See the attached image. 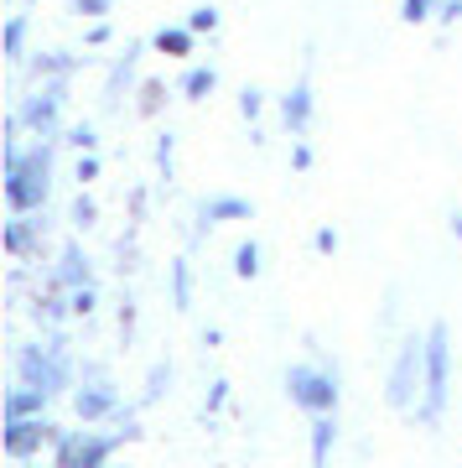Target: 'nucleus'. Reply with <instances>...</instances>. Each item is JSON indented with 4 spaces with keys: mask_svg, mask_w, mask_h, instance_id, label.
Segmentation results:
<instances>
[{
    "mask_svg": "<svg viewBox=\"0 0 462 468\" xmlns=\"http://www.w3.org/2000/svg\"><path fill=\"white\" fill-rule=\"evenodd\" d=\"M442 401H446V328L436 323L426 334V417L431 421H436Z\"/></svg>",
    "mask_w": 462,
    "mask_h": 468,
    "instance_id": "nucleus-1",
    "label": "nucleus"
},
{
    "mask_svg": "<svg viewBox=\"0 0 462 468\" xmlns=\"http://www.w3.org/2000/svg\"><path fill=\"white\" fill-rule=\"evenodd\" d=\"M42 193H47V156L37 151L32 162H11V203L26 208V203H37Z\"/></svg>",
    "mask_w": 462,
    "mask_h": 468,
    "instance_id": "nucleus-2",
    "label": "nucleus"
},
{
    "mask_svg": "<svg viewBox=\"0 0 462 468\" xmlns=\"http://www.w3.org/2000/svg\"><path fill=\"white\" fill-rule=\"evenodd\" d=\"M286 385H291V401H301L307 411H328L332 396H338L328 375H312V369H291V375H286Z\"/></svg>",
    "mask_w": 462,
    "mask_h": 468,
    "instance_id": "nucleus-3",
    "label": "nucleus"
},
{
    "mask_svg": "<svg viewBox=\"0 0 462 468\" xmlns=\"http://www.w3.org/2000/svg\"><path fill=\"white\" fill-rule=\"evenodd\" d=\"M426 365V349H421V344H405V349H400V359H395V369H390V401L395 406H411V390H415V369Z\"/></svg>",
    "mask_w": 462,
    "mask_h": 468,
    "instance_id": "nucleus-4",
    "label": "nucleus"
},
{
    "mask_svg": "<svg viewBox=\"0 0 462 468\" xmlns=\"http://www.w3.org/2000/svg\"><path fill=\"white\" fill-rule=\"evenodd\" d=\"M307 115H312V89L297 84V89H291V100H286V125H291V131H301V125H307Z\"/></svg>",
    "mask_w": 462,
    "mask_h": 468,
    "instance_id": "nucleus-5",
    "label": "nucleus"
},
{
    "mask_svg": "<svg viewBox=\"0 0 462 468\" xmlns=\"http://www.w3.org/2000/svg\"><path fill=\"white\" fill-rule=\"evenodd\" d=\"M328 442H332V421L317 417V427H312V468H328Z\"/></svg>",
    "mask_w": 462,
    "mask_h": 468,
    "instance_id": "nucleus-6",
    "label": "nucleus"
},
{
    "mask_svg": "<svg viewBox=\"0 0 462 468\" xmlns=\"http://www.w3.org/2000/svg\"><path fill=\"white\" fill-rule=\"evenodd\" d=\"M245 214H249V203H239V198H224L208 208V218H245Z\"/></svg>",
    "mask_w": 462,
    "mask_h": 468,
    "instance_id": "nucleus-7",
    "label": "nucleus"
},
{
    "mask_svg": "<svg viewBox=\"0 0 462 468\" xmlns=\"http://www.w3.org/2000/svg\"><path fill=\"white\" fill-rule=\"evenodd\" d=\"M234 271H239V276H255V271H260V250H255V245H245V250L234 255Z\"/></svg>",
    "mask_w": 462,
    "mask_h": 468,
    "instance_id": "nucleus-8",
    "label": "nucleus"
},
{
    "mask_svg": "<svg viewBox=\"0 0 462 468\" xmlns=\"http://www.w3.org/2000/svg\"><path fill=\"white\" fill-rule=\"evenodd\" d=\"M37 432H47V427H16V432H11V452H26L37 442Z\"/></svg>",
    "mask_w": 462,
    "mask_h": 468,
    "instance_id": "nucleus-9",
    "label": "nucleus"
},
{
    "mask_svg": "<svg viewBox=\"0 0 462 468\" xmlns=\"http://www.w3.org/2000/svg\"><path fill=\"white\" fill-rule=\"evenodd\" d=\"M104 406H110V396H79V417H100Z\"/></svg>",
    "mask_w": 462,
    "mask_h": 468,
    "instance_id": "nucleus-10",
    "label": "nucleus"
},
{
    "mask_svg": "<svg viewBox=\"0 0 462 468\" xmlns=\"http://www.w3.org/2000/svg\"><path fill=\"white\" fill-rule=\"evenodd\" d=\"M203 89H214V73H187V94H203Z\"/></svg>",
    "mask_w": 462,
    "mask_h": 468,
    "instance_id": "nucleus-11",
    "label": "nucleus"
},
{
    "mask_svg": "<svg viewBox=\"0 0 462 468\" xmlns=\"http://www.w3.org/2000/svg\"><path fill=\"white\" fill-rule=\"evenodd\" d=\"M162 48L166 52H187V32H162Z\"/></svg>",
    "mask_w": 462,
    "mask_h": 468,
    "instance_id": "nucleus-12",
    "label": "nucleus"
},
{
    "mask_svg": "<svg viewBox=\"0 0 462 468\" xmlns=\"http://www.w3.org/2000/svg\"><path fill=\"white\" fill-rule=\"evenodd\" d=\"M214 11H193V21H187V27H193V32H214Z\"/></svg>",
    "mask_w": 462,
    "mask_h": 468,
    "instance_id": "nucleus-13",
    "label": "nucleus"
},
{
    "mask_svg": "<svg viewBox=\"0 0 462 468\" xmlns=\"http://www.w3.org/2000/svg\"><path fill=\"white\" fill-rule=\"evenodd\" d=\"M405 16L421 21V16H426V0H405Z\"/></svg>",
    "mask_w": 462,
    "mask_h": 468,
    "instance_id": "nucleus-14",
    "label": "nucleus"
},
{
    "mask_svg": "<svg viewBox=\"0 0 462 468\" xmlns=\"http://www.w3.org/2000/svg\"><path fill=\"white\" fill-rule=\"evenodd\" d=\"M89 11H104V0H89Z\"/></svg>",
    "mask_w": 462,
    "mask_h": 468,
    "instance_id": "nucleus-15",
    "label": "nucleus"
}]
</instances>
